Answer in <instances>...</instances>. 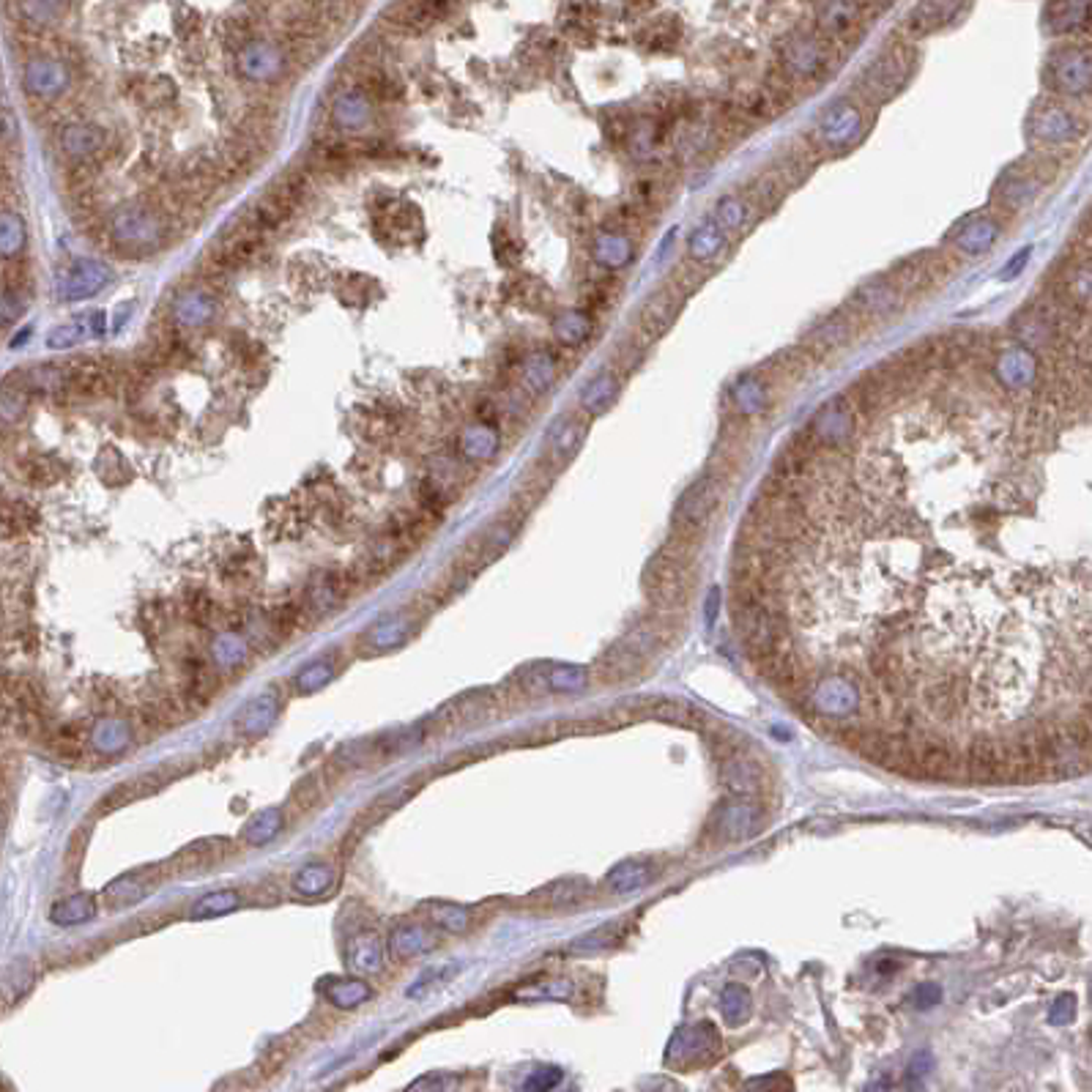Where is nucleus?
I'll list each match as a JSON object with an SVG mask.
<instances>
[{"instance_id": "obj_1", "label": "nucleus", "mask_w": 1092, "mask_h": 1092, "mask_svg": "<svg viewBox=\"0 0 1092 1092\" xmlns=\"http://www.w3.org/2000/svg\"><path fill=\"white\" fill-rule=\"evenodd\" d=\"M110 233L120 250L134 255H143L156 250L165 239V222L159 219L156 211L145 205H126L118 208L110 219Z\"/></svg>"}, {"instance_id": "obj_2", "label": "nucleus", "mask_w": 1092, "mask_h": 1092, "mask_svg": "<svg viewBox=\"0 0 1092 1092\" xmlns=\"http://www.w3.org/2000/svg\"><path fill=\"white\" fill-rule=\"evenodd\" d=\"M1046 85L1062 94V97H1081L1090 91L1092 69H1090V49L1084 44H1068V47L1054 49L1044 69Z\"/></svg>"}, {"instance_id": "obj_3", "label": "nucleus", "mask_w": 1092, "mask_h": 1092, "mask_svg": "<svg viewBox=\"0 0 1092 1092\" xmlns=\"http://www.w3.org/2000/svg\"><path fill=\"white\" fill-rule=\"evenodd\" d=\"M718 507H721V485H718V480L715 477L696 480L684 491L679 505H676L673 531L701 540V534L709 526L712 515L718 512Z\"/></svg>"}, {"instance_id": "obj_4", "label": "nucleus", "mask_w": 1092, "mask_h": 1092, "mask_svg": "<svg viewBox=\"0 0 1092 1092\" xmlns=\"http://www.w3.org/2000/svg\"><path fill=\"white\" fill-rule=\"evenodd\" d=\"M912 52L906 47H890L874 58L863 72V88L874 102H888L900 91L912 74Z\"/></svg>"}, {"instance_id": "obj_5", "label": "nucleus", "mask_w": 1092, "mask_h": 1092, "mask_svg": "<svg viewBox=\"0 0 1092 1092\" xmlns=\"http://www.w3.org/2000/svg\"><path fill=\"white\" fill-rule=\"evenodd\" d=\"M110 276H113V272L105 264H99V261H77V264H72L60 274L58 296L63 301L97 296L99 290L110 282Z\"/></svg>"}, {"instance_id": "obj_6", "label": "nucleus", "mask_w": 1092, "mask_h": 1092, "mask_svg": "<svg viewBox=\"0 0 1092 1092\" xmlns=\"http://www.w3.org/2000/svg\"><path fill=\"white\" fill-rule=\"evenodd\" d=\"M827 44L819 37H811V34H797V37L789 39V44L783 49L786 74L800 77V80L817 77L827 66Z\"/></svg>"}, {"instance_id": "obj_7", "label": "nucleus", "mask_w": 1092, "mask_h": 1092, "mask_svg": "<svg viewBox=\"0 0 1092 1092\" xmlns=\"http://www.w3.org/2000/svg\"><path fill=\"white\" fill-rule=\"evenodd\" d=\"M964 778L975 783H999L1002 780V761H999V744L991 734H977L967 744L964 753Z\"/></svg>"}, {"instance_id": "obj_8", "label": "nucleus", "mask_w": 1092, "mask_h": 1092, "mask_svg": "<svg viewBox=\"0 0 1092 1092\" xmlns=\"http://www.w3.org/2000/svg\"><path fill=\"white\" fill-rule=\"evenodd\" d=\"M1030 134L1044 143H1065L1076 137V120L1059 105H1038L1030 116Z\"/></svg>"}, {"instance_id": "obj_9", "label": "nucleus", "mask_w": 1092, "mask_h": 1092, "mask_svg": "<svg viewBox=\"0 0 1092 1092\" xmlns=\"http://www.w3.org/2000/svg\"><path fill=\"white\" fill-rule=\"evenodd\" d=\"M860 113L852 108V105H846V102H840V105H832V108L819 118V134L824 137V143L829 145V148H835V145H840V148H849V145L857 143V137H860Z\"/></svg>"}, {"instance_id": "obj_10", "label": "nucleus", "mask_w": 1092, "mask_h": 1092, "mask_svg": "<svg viewBox=\"0 0 1092 1092\" xmlns=\"http://www.w3.org/2000/svg\"><path fill=\"white\" fill-rule=\"evenodd\" d=\"M857 0H819L817 3V25L819 34L827 39L849 37L857 25Z\"/></svg>"}, {"instance_id": "obj_11", "label": "nucleus", "mask_w": 1092, "mask_h": 1092, "mask_svg": "<svg viewBox=\"0 0 1092 1092\" xmlns=\"http://www.w3.org/2000/svg\"><path fill=\"white\" fill-rule=\"evenodd\" d=\"M723 780L732 792L742 794V797H758V794L767 789V780H764V772L758 764L747 761L742 753H734V756L723 758Z\"/></svg>"}, {"instance_id": "obj_12", "label": "nucleus", "mask_w": 1092, "mask_h": 1092, "mask_svg": "<svg viewBox=\"0 0 1092 1092\" xmlns=\"http://www.w3.org/2000/svg\"><path fill=\"white\" fill-rule=\"evenodd\" d=\"M60 148H63V154L72 156L74 162L77 159H91L105 148V132L99 129L97 123L74 120V123H66L60 129Z\"/></svg>"}, {"instance_id": "obj_13", "label": "nucleus", "mask_w": 1092, "mask_h": 1092, "mask_svg": "<svg viewBox=\"0 0 1092 1092\" xmlns=\"http://www.w3.org/2000/svg\"><path fill=\"white\" fill-rule=\"evenodd\" d=\"M1087 20H1090V0H1049L1046 3L1044 23L1056 37L1076 34L1079 28L1087 25Z\"/></svg>"}, {"instance_id": "obj_14", "label": "nucleus", "mask_w": 1092, "mask_h": 1092, "mask_svg": "<svg viewBox=\"0 0 1092 1092\" xmlns=\"http://www.w3.org/2000/svg\"><path fill=\"white\" fill-rule=\"evenodd\" d=\"M25 88L39 99L58 97L60 91L66 88V72H63L58 60H31L28 74H25Z\"/></svg>"}, {"instance_id": "obj_15", "label": "nucleus", "mask_w": 1092, "mask_h": 1092, "mask_svg": "<svg viewBox=\"0 0 1092 1092\" xmlns=\"http://www.w3.org/2000/svg\"><path fill=\"white\" fill-rule=\"evenodd\" d=\"M964 0H920L909 17V28L914 34H934L961 12Z\"/></svg>"}, {"instance_id": "obj_16", "label": "nucleus", "mask_w": 1092, "mask_h": 1092, "mask_svg": "<svg viewBox=\"0 0 1092 1092\" xmlns=\"http://www.w3.org/2000/svg\"><path fill=\"white\" fill-rule=\"evenodd\" d=\"M641 715L673 723V726H696V729H701V723L707 721L698 709L684 704V701H673V698H649L641 707Z\"/></svg>"}, {"instance_id": "obj_17", "label": "nucleus", "mask_w": 1092, "mask_h": 1092, "mask_svg": "<svg viewBox=\"0 0 1092 1092\" xmlns=\"http://www.w3.org/2000/svg\"><path fill=\"white\" fill-rule=\"evenodd\" d=\"M723 250H726V233H723V228L715 222V219H709V222H704L701 228H696V233L690 236V244H687V253H690V258L698 261V264H712V261H718V258L723 255Z\"/></svg>"}, {"instance_id": "obj_18", "label": "nucleus", "mask_w": 1092, "mask_h": 1092, "mask_svg": "<svg viewBox=\"0 0 1092 1092\" xmlns=\"http://www.w3.org/2000/svg\"><path fill=\"white\" fill-rule=\"evenodd\" d=\"M857 301L874 312H888L898 304V288L890 279H871L868 285L860 288Z\"/></svg>"}, {"instance_id": "obj_19", "label": "nucleus", "mask_w": 1092, "mask_h": 1092, "mask_svg": "<svg viewBox=\"0 0 1092 1092\" xmlns=\"http://www.w3.org/2000/svg\"><path fill=\"white\" fill-rule=\"evenodd\" d=\"M241 69L255 80L274 77L276 69H279V55L269 44H255V47H250V52H244Z\"/></svg>"}, {"instance_id": "obj_20", "label": "nucleus", "mask_w": 1092, "mask_h": 1092, "mask_svg": "<svg viewBox=\"0 0 1092 1092\" xmlns=\"http://www.w3.org/2000/svg\"><path fill=\"white\" fill-rule=\"evenodd\" d=\"M28 400H31V392L23 384H17L14 378L12 381H3L0 384V420H23L25 411H28Z\"/></svg>"}, {"instance_id": "obj_21", "label": "nucleus", "mask_w": 1092, "mask_h": 1092, "mask_svg": "<svg viewBox=\"0 0 1092 1092\" xmlns=\"http://www.w3.org/2000/svg\"><path fill=\"white\" fill-rule=\"evenodd\" d=\"M747 211H750V208H747V203H744L742 197L729 195V197H723L721 203H718L715 222L721 225L723 233H740V230L747 228V219H750Z\"/></svg>"}, {"instance_id": "obj_22", "label": "nucleus", "mask_w": 1092, "mask_h": 1092, "mask_svg": "<svg viewBox=\"0 0 1092 1092\" xmlns=\"http://www.w3.org/2000/svg\"><path fill=\"white\" fill-rule=\"evenodd\" d=\"M613 397H616V378H613L611 372H602V375H597V378L588 384V389L584 392V397H581V403H584V409L591 411V414H600V411H605L608 406H611Z\"/></svg>"}, {"instance_id": "obj_23", "label": "nucleus", "mask_w": 1092, "mask_h": 1092, "mask_svg": "<svg viewBox=\"0 0 1092 1092\" xmlns=\"http://www.w3.org/2000/svg\"><path fill=\"white\" fill-rule=\"evenodd\" d=\"M673 315H676V301H673V296H665V293L652 296L647 310H644V326H649L652 335H661V332H665L671 326Z\"/></svg>"}, {"instance_id": "obj_24", "label": "nucleus", "mask_w": 1092, "mask_h": 1092, "mask_svg": "<svg viewBox=\"0 0 1092 1092\" xmlns=\"http://www.w3.org/2000/svg\"><path fill=\"white\" fill-rule=\"evenodd\" d=\"M996 233H999V228H996L994 222H983V219H980V222H973V228H967V233H961L959 236L961 250L983 253V250H988V247L994 244Z\"/></svg>"}, {"instance_id": "obj_25", "label": "nucleus", "mask_w": 1092, "mask_h": 1092, "mask_svg": "<svg viewBox=\"0 0 1092 1092\" xmlns=\"http://www.w3.org/2000/svg\"><path fill=\"white\" fill-rule=\"evenodd\" d=\"M630 258V241L613 233V236H600L597 239V261L605 266H622Z\"/></svg>"}, {"instance_id": "obj_26", "label": "nucleus", "mask_w": 1092, "mask_h": 1092, "mask_svg": "<svg viewBox=\"0 0 1092 1092\" xmlns=\"http://www.w3.org/2000/svg\"><path fill=\"white\" fill-rule=\"evenodd\" d=\"M335 116L340 120H343V126H361L364 120H367V99H364V94H349L346 99H340V105H337L335 110Z\"/></svg>"}, {"instance_id": "obj_27", "label": "nucleus", "mask_w": 1092, "mask_h": 1092, "mask_svg": "<svg viewBox=\"0 0 1092 1092\" xmlns=\"http://www.w3.org/2000/svg\"><path fill=\"white\" fill-rule=\"evenodd\" d=\"M3 288L14 299L23 296L25 290L31 288V266H28V261L17 258V261L6 266V272H3Z\"/></svg>"}, {"instance_id": "obj_28", "label": "nucleus", "mask_w": 1092, "mask_h": 1092, "mask_svg": "<svg viewBox=\"0 0 1092 1092\" xmlns=\"http://www.w3.org/2000/svg\"><path fill=\"white\" fill-rule=\"evenodd\" d=\"M553 381V361L548 353H534L526 364V384L534 389V392H542L548 389Z\"/></svg>"}, {"instance_id": "obj_29", "label": "nucleus", "mask_w": 1092, "mask_h": 1092, "mask_svg": "<svg viewBox=\"0 0 1092 1092\" xmlns=\"http://www.w3.org/2000/svg\"><path fill=\"white\" fill-rule=\"evenodd\" d=\"M0 236L6 239L3 247H0V253H17L23 247V222H20V216L12 214V211L0 214Z\"/></svg>"}, {"instance_id": "obj_30", "label": "nucleus", "mask_w": 1092, "mask_h": 1092, "mask_svg": "<svg viewBox=\"0 0 1092 1092\" xmlns=\"http://www.w3.org/2000/svg\"><path fill=\"white\" fill-rule=\"evenodd\" d=\"M97 176H99V170L91 159H77V162H74V168L69 170L66 181H69V190H72V193H85V190H94Z\"/></svg>"}, {"instance_id": "obj_31", "label": "nucleus", "mask_w": 1092, "mask_h": 1092, "mask_svg": "<svg viewBox=\"0 0 1092 1092\" xmlns=\"http://www.w3.org/2000/svg\"><path fill=\"white\" fill-rule=\"evenodd\" d=\"M83 337H88V326L80 324V321H74V324L52 329L47 337V346L49 349H69V346H74V343H80Z\"/></svg>"}, {"instance_id": "obj_32", "label": "nucleus", "mask_w": 1092, "mask_h": 1092, "mask_svg": "<svg viewBox=\"0 0 1092 1092\" xmlns=\"http://www.w3.org/2000/svg\"><path fill=\"white\" fill-rule=\"evenodd\" d=\"M581 438H584V428H581V425H576L573 420H567L565 428H559V430H556V435H553V449H556L559 455H565V457L573 455V449L581 444Z\"/></svg>"}, {"instance_id": "obj_33", "label": "nucleus", "mask_w": 1092, "mask_h": 1092, "mask_svg": "<svg viewBox=\"0 0 1092 1092\" xmlns=\"http://www.w3.org/2000/svg\"><path fill=\"white\" fill-rule=\"evenodd\" d=\"M233 906H239V896H236V893H230V890H225V893L208 896L203 903H197V906L193 909V914L195 917H203V914H219V912H228V909H233Z\"/></svg>"}, {"instance_id": "obj_34", "label": "nucleus", "mask_w": 1092, "mask_h": 1092, "mask_svg": "<svg viewBox=\"0 0 1092 1092\" xmlns=\"http://www.w3.org/2000/svg\"><path fill=\"white\" fill-rule=\"evenodd\" d=\"M556 332H559V337L565 340L567 346H578L584 337L588 335V324H586V318L584 315H565L562 321H559V326H556Z\"/></svg>"}, {"instance_id": "obj_35", "label": "nucleus", "mask_w": 1092, "mask_h": 1092, "mask_svg": "<svg viewBox=\"0 0 1092 1092\" xmlns=\"http://www.w3.org/2000/svg\"><path fill=\"white\" fill-rule=\"evenodd\" d=\"M211 315V304L203 299V296H187V299L181 301V307H179V318L184 321V324H203L205 318Z\"/></svg>"}, {"instance_id": "obj_36", "label": "nucleus", "mask_w": 1092, "mask_h": 1092, "mask_svg": "<svg viewBox=\"0 0 1092 1092\" xmlns=\"http://www.w3.org/2000/svg\"><path fill=\"white\" fill-rule=\"evenodd\" d=\"M17 143H20V126H17V118H14L9 110H0V154L12 151Z\"/></svg>"}, {"instance_id": "obj_37", "label": "nucleus", "mask_w": 1092, "mask_h": 1092, "mask_svg": "<svg viewBox=\"0 0 1092 1092\" xmlns=\"http://www.w3.org/2000/svg\"><path fill=\"white\" fill-rule=\"evenodd\" d=\"M1073 279H1070V296L1073 301H1079L1081 307L1090 304V266L1081 264L1079 272H1073Z\"/></svg>"}, {"instance_id": "obj_38", "label": "nucleus", "mask_w": 1092, "mask_h": 1092, "mask_svg": "<svg viewBox=\"0 0 1092 1092\" xmlns=\"http://www.w3.org/2000/svg\"><path fill=\"white\" fill-rule=\"evenodd\" d=\"M247 39H250V28H247V23H241V20H228V25H225V41H228L230 47H241Z\"/></svg>"}, {"instance_id": "obj_39", "label": "nucleus", "mask_w": 1092, "mask_h": 1092, "mask_svg": "<svg viewBox=\"0 0 1092 1092\" xmlns=\"http://www.w3.org/2000/svg\"><path fill=\"white\" fill-rule=\"evenodd\" d=\"M1027 258H1030V250H1021L1019 258H1016V261H1013L1010 266H1005V272H1002V279H1013V274H1016V272H1021V266L1027 264Z\"/></svg>"}]
</instances>
